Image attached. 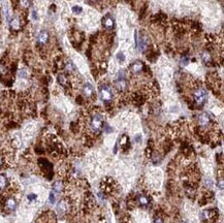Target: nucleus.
Masks as SVG:
<instances>
[{"mask_svg":"<svg viewBox=\"0 0 224 223\" xmlns=\"http://www.w3.org/2000/svg\"><path fill=\"white\" fill-rule=\"evenodd\" d=\"M193 100L197 105H204L208 100V92L202 87H198L193 92Z\"/></svg>","mask_w":224,"mask_h":223,"instance_id":"1","label":"nucleus"},{"mask_svg":"<svg viewBox=\"0 0 224 223\" xmlns=\"http://www.w3.org/2000/svg\"><path fill=\"white\" fill-rule=\"evenodd\" d=\"M103 117L99 114V113H96V114L93 115L91 117L90 120V126L91 129L94 133H99L100 130H101L102 126H103Z\"/></svg>","mask_w":224,"mask_h":223,"instance_id":"2","label":"nucleus"},{"mask_svg":"<svg viewBox=\"0 0 224 223\" xmlns=\"http://www.w3.org/2000/svg\"><path fill=\"white\" fill-rule=\"evenodd\" d=\"M99 95L104 102H108L113 98V92L111 90V87L106 84L100 85L99 86Z\"/></svg>","mask_w":224,"mask_h":223,"instance_id":"3","label":"nucleus"},{"mask_svg":"<svg viewBox=\"0 0 224 223\" xmlns=\"http://www.w3.org/2000/svg\"><path fill=\"white\" fill-rule=\"evenodd\" d=\"M102 26L106 30H113L115 27V20L110 14H106L105 16L102 18Z\"/></svg>","mask_w":224,"mask_h":223,"instance_id":"4","label":"nucleus"},{"mask_svg":"<svg viewBox=\"0 0 224 223\" xmlns=\"http://www.w3.org/2000/svg\"><path fill=\"white\" fill-rule=\"evenodd\" d=\"M218 216V211L216 209L213 210H207L202 213V218L206 222L208 221H214V219H216V217Z\"/></svg>","mask_w":224,"mask_h":223,"instance_id":"5","label":"nucleus"},{"mask_svg":"<svg viewBox=\"0 0 224 223\" xmlns=\"http://www.w3.org/2000/svg\"><path fill=\"white\" fill-rule=\"evenodd\" d=\"M114 86L119 92H124L127 90V81L125 80V78H117L114 82Z\"/></svg>","mask_w":224,"mask_h":223,"instance_id":"6","label":"nucleus"},{"mask_svg":"<svg viewBox=\"0 0 224 223\" xmlns=\"http://www.w3.org/2000/svg\"><path fill=\"white\" fill-rule=\"evenodd\" d=\"M129 69H130V71H131L132 73L137 74V73H140L143 70H144V69H145V65L143 64L140 61H135V62H133L131 65H130Z\"/></svg>","mask_w":224,"mask_h":223,"instance_id":"7","label":"nucleus"},{"mask_svg":"<svg viewBox=\"0 0 224 223\" xmlns=\"http://www.w3.org/2000/svg\"><path fill=\"white\" fill-rule=\"evenodd\" d=\"M70 209V205L66 199H62L57 206V211L60 214H66Z\"/></svg>","mask_w":224,"mask_h":223,"instance_id":"8","label":"nucleus"},{"mask_svg":"<svg viewBox=\"0 0 224 223\" xmlns=\"http://www.w3.org/2000/svg\"><path fill=\"white\" fill-rule=\"evenodd\" d=\"M83 92H84L85 97H87V98H91V97L94 96V89H93L92 85L89 84V83L84 85V87H83Z\"/></svg>","mask_w":224,"mask_h":223,"instance_id":"9","label":"nucleus"},{"mask_svg":"<svg viewBox=\"0 0 224 223\" xmlns=\"http://www.w3.org/2000/svg\"><path fill=\"white\" fill-rule=\"evenodd\" d=\"M198 123L201 127H207L211 123V118L208 114H201L198 117Z\"/></svg>","mask_w":224,"mask_h":223,"instance_id":"10","label":"nucleus"},{"mask_svg":"<svg viewBox=\"0 0 224 223\" xmlns=\"http://www.w3.org/2000/svg\"><path fill=\"white\" fill-rule=\"evenodd\" d=\"M49 40V33L47 32V31H41V32L39 33V35H38L37 37V42L38 44H40V46H44V44L48 42Z\"/></svg>","mask_w":224,"mask_h":223,"instance_id":"11","label":"nucleus"},{"mask_svg":"<svg viewBox=\"0 0 224 223\" xmlns=\"http://www.w3.org/2000/svg\"><path fill=\"white\" fill-rule=\"evenodd\" d=\"M5 208L8 210V211H14L17 208V201L15 198L12 197H8L5 200Z\"/></svg>","mask_w":224,"mask_h":223,"instance_id":"12","label":"nucleus"},{"mask_svg":"<svg viewBox=\"0 0 224 223\" xmlns=\"http://www.w3.org/2000/svg\"><path fill=\"white\" fill-rule=\"evenodd\" d=\"M137 203H140V206H148L150 200H149V197L145 194H140L137 196Z\"/></svg>","mask_w":224,"mask_h":223,"instance_id":"13","label":"nucleus"},{"mask_svg":"<svg viewBox=\"0 0 224 223\" xmlns=\"http://www.w3.org/2000/svg\"><path fill=\"white\" fill-rule=\"evenodd\" d=\"M20 19L18 18V17H15L14 19H12V21H10V27H12V29H15V30H18L19 28H20Z\"/></svg>","mask_w":224,"mask_h":223,"instance_id":"14","label":"nucleus"},{"mask_svg":"<svg viewBox=\"0 0 224 223\" xmlns=\"http://www.w3.org/2000/svg\"><path fill=\"white\" fill-rule=\"evenodd\" d=\"M53 190L57 193H60L63 190V183L61 181H56L53 184Z\"/></svg>","mask_w":224,"mask_h":223,"instance_id":"15","label":"nucleus"},{"mask_svg":"<svg viewBox=\"0 0 224 223\" xmlns=\"http://www.w3.org/2000/svg\"><path fill=\"white\" fill-rule=\"evenodd\" d=\"M7 186V179L4 175H0V190H4Z\"/></svg>","mask_w":224,"mask_h":223,"instance_id":"16","label":"nucleus"},{"mask_svg":"<svg viewBox=\"0 0 224 223\" xmlns=\"http://www.w3.org/2000/svg\"><path fill=\"white\" fill-rule=\"evenodd\" d=\"M58 82L60 85H62V86H67L68 84V78H66L65 74H59L58 76Z\"/></svg>","mask_w":224,"mask_h":223,"instance_id":"17","label":"nucleus"},{"mask_svg":"<svg viewBox=\"0 0 224 223\" xmlns=\"http://www.w3.org/2000/svg\"><path fill=\"white\" fill-rule=\"evenodd\" d=\"M201 58H202V61H204V63H210L211 62L210 53H204V54L201 55Z\"/></svg>","mask_w":224,"mask_h":223,"instance_id":"18","label":"nucleus"},{"mask_svg":"<svg viewBox=\"0 0 224 223\" xmlns=\"http://www.w3.org/2000/svg\"><path fill=\"white\" fill-rule=\"evenodd\" d=\"M117 59H118V61H120L121 63L124 62L125 61V56L123 53H118V55H117Z\"/></svg>","mask_w":224,"mask_h":223,"instance_id":"19","label":"nucleus"},{"mask_svg":"<svg viewBox=\"0 0 224 223\" xmlns=\"http://www.w3.org/2000/svg\"><path fill=\"white\" fill-rule=\"evenodd\" d=\"M72 12H74V14H81V12H83V9H82V7H80V6H73L72 7Z\"/></svg>","mask_w":224,"mask_h":223,"instance_id":"20","label":"nucleus"},{"mask_svg":"<svg viewBox=\"0 0 224 223\" xmlns=\"http://www.w3.org/2000/svg\"><path fill=\"white\" fill-rule=\"evenodd\" d=\"M55 200H56V198H55V195H54V193H51L50 194V201H51V203H55Z\"/></svg>","mask_w":224,"mask_h":223,"instance_id":"21","label":"nucleus"},{"mask_svg":"<svg viewBox=\"0 0 224 223\" xmlns=\"http://www.w3.org/2000/svg\"><path fill=\"white\" fill-rule=\"evenodd\" d=\"M187 62H188V58H183L182 60H181V63H182V66H185V65H187Z\"/></svg>","mask_w":224,"mask_h":223,"instance_id":"22","label":"nucleus"},{"mask_svg":"<svg viewBox=\"0 0 224 223\" xmlns=\"http://www.w3.org/2000/svg\"><path fill=\"white\" fill-rule=\"evenodd\" d=\"M155 223H164V222H163V219H162L161 217H157V218H155Z\"/></svg>","mask_w":224,"mask_h":223,"instance_id":"23","label":"nucleus"},{"mask_svg":"<svg viewBox=\"0 0 224 223\" xmlns=\"http://www.w3.org/2000/svg\"><path fill=\"white\" fill-rule=\"evenodd\" d=\"M35 197H36V195H34V194H30V195H29V196H28V198L31 200V199H34V198H35Z\"/></svg>","mask_w":224,"mask_h":223,"instance_id":"24","label":"nucleus"},{"mask_svg":"<svg viewBox=\"0 0 224 223\" xmlns=\"http://www.w3.org/2000/svg\"><path fill=\"white\" fill-rule=\"evenodd\" d=\"M32 16H33V19H35V20H37V16H36V12H32Z\"/></svg>","mask_w":224,"mask_h":223,"instance_id":"25","label":"nucleus"},{"mask_svg":"<svg viewBox=\"0 0 224 223\" xmlns=\"http://www.w3.org/2000/svg\"><path fill=\"white\" fill-rule=\"evenodd\" d=\"M1 164H2V157L0 156V165H1Z\"/></svg>","mask_w":224,"mask_h":223,"instance_id":"26","label":"nucleus"},{"mask_svg":"<svg viewBox=\"0 0 224 223\" xmlns=\"http://www.w3.org/2000/svg\"><path fill=\"white\" fill-rule=\"evenodd\" d=\"M181 223H186V222H181Z\"/></svg>","mask_w":224,"mask_h":223,"instance_id":"27","label":"nucleus"}]
</instances>
